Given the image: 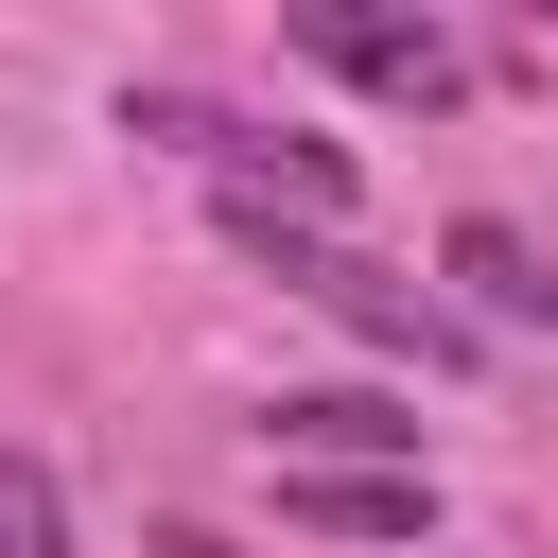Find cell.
Masks as SVG:
<instances>
[{
	"mask_svg": "<svg viewBox=\"0 0 558 558\" xmlns=\"http://www.w3.org/2000/svg\"><path fill=\"white\" fill-rule=\"evenodd\" d=\"M453 279H471V296H488L506 331H541V314H558V279H541V262H523V227H488V209L453 227Z\"/></svg>",
	"mask_w": 558,
	"mask_h": 558,
	"instance_id": "obj_5",
	"label": "cell"
},
{
	"mask_svg": "<svg viewBox=\"0 0 558 558\" xmlns=\"http://www.w3.org/2000/svg\"><path fill=\"white\" fill-rule=\"evenodd\" d=\"M296 52H314V70H349V87H384V105H453V87H471V52H453L436 17H349V0H314V17H296Z\"/></svg>",
	"mask_w": 558,
	"mask_h": 558,
	"instance_id": "obj_2",
	"label": "cell"
},
{
	"mask_svg": "<svg viewBox=\"0 0 558 558\" xmlns=\"http://www.w3.org/2000/svg\"><path fill=\"white\" fill-rule=\"evenodd\" d=\"M0 558H70V506H52V471L0 436Z\"/></svg>",
	"mask_w": 558,
	"mask_h": 558,
	"instance_id": "obj_6",
	"label": "cell"
},
{
	"mask_svg": "<svg viewBox=\"0 0 558 558\" xmlns=\"http://www.w3.org/2000/svg\"><path fill=\"white\" fill-rule=\"evenodd\" d=\"M262 453H279V471H418V418H401V401L314 384V401H279V418H262Z\"/></svg>",
	"mask_w": 558,
	"mask_h": 558,
	"instance_id": "obj_3",
	"label": "cell"
},
{
	"mask_svg": "<svg viewBox=\"0 0 558 558\" xmlns=\"http://www.w3.org/2000/svg\"><path fill=\"white\" fill-rule=\"evenodd\" d=\"M279 506L314 541H418L436 523V471H279Z\"/></svg>",
	"mask_w": 558,
	"mask_h": 558,
	"instance_id": "obj_4",
	"label": "cell"
},
{
	"mask_svg": "<svg viewBox=\"0 0 558 558\" xmlns=\"http://www.w3.org/2000/svg\"><path fill=\"white\" fill-rule=\"evenodd\" d=\"M227 244H244V262H279V279H296L314 314L384 331V349H453V331H436V296H418V279H384V262H349L331 227H279V209H227Z\"/></svg>",
	"mask_w": 558,
	"mask_h": 558,
	"instance_id": "obj_1",
	"label": "cell"
}]
</instances>
